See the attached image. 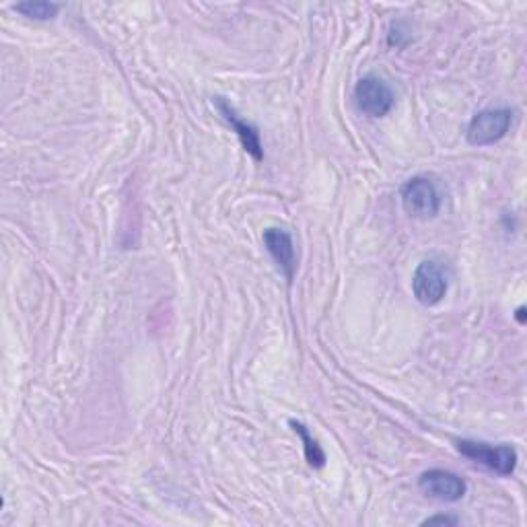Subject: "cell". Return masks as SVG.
Instances as JSON below:
<instances>
[{
	"instance_id": "obj_1",
	"label": "cell",
	"mask_w": 527,
	"mask_h": 527,
	"mask_svg": "<svg viewBox=\"0 0 527 527\" xmlns=\"http://www.w3.org/2000/svg\"><path fill=\"white\" fill-rule=\"evenodd\" d=\"M455 447L472 462L482 464L484 468L497 472L499 476H511L519 462L517 451L511 445H490L484 441L462 439L455 443Z\"/></svg>"
},
{
	"instance_id": "obj_2",
	"label": "cell",
	"mask_w": 527,
	"mask_h": 527,
	"mask_svg": "<svg viewBox=\"0 0 527 527\" xmlns=\"http://www.w3.org/2000/svg\"><path fill=\"white\" fill-rule=\"evenodd\" d=\"M402 206L406 213L414 219H433L441 210V194L433 180L425 175L410 178L400 190Z\"/></svg>"
},
{
	"instance_id": "obj_3",
	"label": "cell",
	"mask_w": 527,
	"mask_h": 527,
	"mask_svg": "<svg viewBox=\"0 0 527 527\" xmlns=\"http://www.w3.org/2000/svg\"><path fill=\"white\" fill-rule=\"evenodd\" d=\"M513 126V110L497 108L478 112L466 130V138L472 147H490L507 136Z\"/></svg>"
},
{
	"instance_id": "obj_4",
	"label": "cell",
	"mask_w": 527,
	"mask_h": 527,
	"mask_svg": "<svg viewBox=\"0 0 527 527\" xmlns=\"http://www.w3.org/2000/svg\"><path fill=\"white\" fill-rule=\"evenodd\" d=\"M355 103L361 114L369 118H383L392 112L396 95L383 79L367 75L355 87Z\"/></svg>"
},
{
	"instance_id": "obj_5",
	"label": "cell",
	"mask_w": 527,
	"mask_h": 527,
	"mask_svg": "<svg viewBox=\"0 0 527 527\" xmlns=\"http://www.w3.org/2000/svg\"><path fill=\"white\" fill-rule=\"evenodd\" d=\"M412 293L416 301L425 307H435L447 295L445 268L435 260L420 262L412 276Z\"/></svg>"
},
{
	"instance_id": "obj_6",
	"label": "cell",
	"mask_w": 527,
	"mask_h": 527,
	"mask_svg": "<svg viewBox=\"0 0 527 527\" xmlns=\"http://www.w3.org/2000/svg\"><path fill=\"white\" fill-rule=\"evenodd\" d=\"M418 486L429 497L439 499V501H447V503L462 501L468 493V484L460 474L441 470V468H433V470H427V472L420 474Z\"/></svg>"
},
{
	"instance_id": "obj_7",
	"label": "cell",
	"mask_w": 527,
	"mask_h": 527,
	"mask_svg": "<svg viewBox=\"0 0 527 527\" xmlns=\"http://www.w3.org/2000/svg\"><path fill=\"white\" fill-rule=\"evenodd\" d=\"M262 239H264L268 254L272 256V260L276 262L280 272H283L285 278L291 283L293 276H295V270H297V250H295L293 235L287 229L268 227L264 231Z\"/></svg>"
},
{
	"instance_id": "obj_8",
	"label": "cell",
	"mask_w": 527,
	"mask_h": 527,
	"mask_svg": "<svg viewBox=\"0 0 527 527\" xmlns=\"http://www.w3.org/2000/svg\"><path fill=\"white\" fill-rule=\"evenodd\" d=\"M217 110L221 112V116L225 118V122L233 128V132L237 134L241 147L245 149V153L252 155L256 161H262L264 159V149H262V140H260V132L254 124H250L248 120H243L233 108L231 103L225 101L223 97H217L215 101Z\"/></svg>"
},
{
	"instance_id": "obj_9",
	"label": "cell",
	"mask_w": 527,
	"mask_h": 527,
	"mask_svg": "<svg viewBox=\"0 0 527 527\" xmlns=\"http://www.w3.org/2000/svg\"><path fill=\"white\" fill-rule=\"evenodd\" d=\"M291 427L299 435V439L303 441V453H305L307 464L315 470L324 468L326 466V453H324L322 445L318 443V439H315L311 435V431L303 423H299V420H291Z\"/></svg>"
},
{
	"instance_id": "obj_10",
	"label": "cell",
	"mask_w": 527,
	"mask_h": 527,
	"mask_svg": "<svg viewBox=\"0 0 527 527\" xmlns=\"http://www.w3.org/2000/svg\"><path fill=\"white\" fill-rule=\"evenodd\" d=\"M15 11L35 21H50L58 15L60 7L56 3H46V0H29V3L15 5Z\"/></svg>"
},
{
	"instance_id": "obj_11",
	"label": "cell",
	"mask_w": 527,
	"mask_h": 527,
	"mask_svg": "<svg viewBox=\"0 0 527 527\" xmlns=\"http://www.w3.org/2000/svg\"><path fill=\"white\" fill-rule=\"evenodd\" d=\"M458 517H451V515H435V517H429L423 525H458Z\"/></svg>"
}]
</instances>
